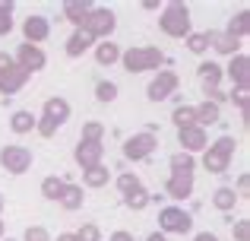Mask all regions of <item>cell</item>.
<instances>
[{
	"mask_svg": "<svg viewBox=\"0 0 250 241\" xmlns=\"http://www.w3.org/2000/svg\"><path fill=\"white\" fill-rule=\"evenodd\" d=\"M190 229H193V219L181 206H165L159 213V232L162 235H187Z\"/></svg>",
	"mask_w": 250,
	"mask_h": 241,
	"instance_id": "obj_1",
	"label": "cell"
},
{
	"mask_svg": "<svg viewBox=\"0 0 250 241\" xmlns=\"http://www.w3.org/2000/svg\"><path fill=\"white\" fill-rule=\"evenodd\" d=\"M162 29L174 38L190 35V10L184 3H168L165 13H162Z\"/></svg>",
	"mask_w": 250,
	"mask_h": 241,
	"instance_id": "obj_2",
	"label": "cell"
},
{
	"mask_svg": "<svg viewBox=\"0 0 250 241\" xmlns=\"http://www.w3.org/2000/svg\"><path fill=\"white\" fill-rule=\"evenodd\" d=\"M114 25H117L114 13L111 10H95V6H92V13L83 19V32L92 35V38H102V42H108V35L114 32Z\"/></svg>",
	"mask_w": 250,
	"mask_h": 241,
	"instance_id": "obj_3",
	"label": "cell"
},
{
	"mask_svg": "<svg viewBox=\"0 0 250 241\" xmlns=\"http://www.w3.org/2000/svg\"><path fill=\"white\" fill-rule=\"evenodd\" d=\"M121 61H124V67H127L130 73H140V70L159 67L165 57H162L159 48H133V51H127V54H121Z\"/></svg>",
	"mask_w": 250,
	"mask_h": 241,
	"instance_id": "obj_4",
	"label": "cell"
},
{
	"mask_svg": "<svg viewBox=\"0 0 250 241\" xmlns=\"http://www.w3.org/2000/svg\"><path fill=\"white\" fill-rule=\"evenodd\" d=\"M234 136H222L215 146H209V153L203 155V165L209 168V172H225L228 168V162H231V155H234Z\"/></svg>",
	"mask_w": 250,
	"mask_h": 241,
	"instance_id": "obj_5",
	"label": "cell"
},
{
	"mask_svg": "<svg viewBox=\"0 0 250 241\" xmlns=\"http://www.w3.org/2000/svg\"><path fill=\"white\" fill-rule=\"evenodd\" d=\"M0 165L10 175H25L32 168V153L25 146H3L0 149Z\"/></svg>",
	"mask_w": 250,
	"mask_h": 241,
	"instance_id": "obj_6",
	"label": "cell"
},
{
	"mask_svg": "<svg viewBox=\"0 0 250 241\" xmlns=\"http://www.w3.org/2000/svg\"><path fill=\"white\" fill-rule=\"evenodd\" d=\"M159 146V140H155V133H136V136H130L127 143H124V155L127 159H133V162H140V159H146V155H152V149Z\"/></svg>",
	"mask_w": 250,
	"mask_h": 241,
	"instance_id": "obj_7",
	"label": "cell"
},
{
	"mask_svg": "<svg viewBox=\"0 0 250 241\" xmlns=\"http://www.w3.org/2000/svg\"><path fill=\"white\" fill-rule=\"evenodd\" d=\"M174 86H177V76H174V73H168V70H162V73L155 76L152 83H149V99H152V102L168 99V95L174 92Z\"/></svg>",
	"mask_w": 250,
	"mask_h": 241,
	"instance_id": "obj_8",
	"label": "cell"
},
{
	"mask_svg": "<svg viewBox=\"0 0 250 241\" xmlns=\"http://www.w3.org/2000/svg\"><path fill=\"white\" fill-rule=\"evenodd\" d=\"M29 80V73H25L19 64H13V67H6V70H0V92H6V95H13L16 89H22V83Z\"/></svg>",
	"mask_w": 250,
	"mask_h": 241,
	"instance_id": "obj_9",
	"label": "cell"
},
{
	"mask_svg": "<svg viewBox=\"0 0 250 241\" xmlns=\"http://www.w3.org/2000/svg\"><path fill=\"white\" fill-rule=\"evenodd\" d=\"M76 162L85 168L92 165H102V143H92V140H80V146H76Z\"/></svg>",
	"mask_w": 250,
	"mask_h": 241,
	"instance_id": "obj_10",
	"label": "cell"
},
{
	"mask_svg": "<svg viewBox=\"0 0 250 241\" xmlns=\"http://www.w3.org/2000/svg\"><path fill=\"white\" fill-rule=\"evenodd\" d=\"M44 61H48V57H44V51L38 48V44H22V48H19V67H22L25 73H32V70H42Z\"/></svg>",
	"mask_w": 250,
	"mask_h": 241,
	"instance_id": "obj_11",
	"label": "cell"
},
{
	"mask_svg": "<svg viewBox=\"0 0 250 241\" xmlns=\"http://www.w3.org/2000/svg\"><path fill=\"white\" fill-rule=\"evenodd\" d=\"M22 32H25V38H29V44H38V42L48 38L51 25H48V19H44V16H29L22 22Z\"/></svg>",
	"mask_w": 250,
	"mask_h": 241,
	"instance_id": "obj_12",
	"label": "cell"
},
{
	"mask_svg": "<svg viewBox=\"0 0 250 241\" xmlns=\"http://www.w3.org/2000/svg\"><path fill=\"white\" fill-rule=\"evenodd\" d=\"M44 118L54 121L57 127H61V124H67V118H70V102L67 99H48V102H44Z\"/></svg>",
	"mask_w": 250,
	"mask_h": 241,
	"instance_id": "obj_13",
	"label": "cell"
},
{
	"mask_svg": "<svg viewBox=\"0 0 250 241\" xmlns=\"http://www.w3.org/2000/svg\"><path fill=\"white\" fill-rule=\"evenodd\" d=\"M206 38H209V44H212L215 51H222V54H238V48H241V42L238 38H231L228 32H206Z\"/></svg>",
	"mask_w": 250,
	"mask_h": 241,
	"instance_id": "obj_14",
	"label": "cell"
},
{
	"mask_svg": "<svg viewBox=\"0 0 250 241\" xmlns=\"http://www.w3.org/2000/svg\"><path fill=\"white\" fill-rule=\"evenodd\" d=\"M168 194H171L174 200L190 197V194H193V175H171V181H168Z\"/></svg>",
	"mask_w": 250,
	"mask_h": 241,
	"instance_id": "obj_15",
	"label": "cell"
},
{
	"mask_svg": "<svg viewBox=\"0 0 250 241\" xmlns=\"http://www.w3.org/2000/svg\"><path fill=\"white\" fill-rule=\"evenodd\" d=\"M181 146H184V153H196V149L206 146V133H203V127H184L181 130Z\"/></svg>",
	"mask_w": 250,
	"mask_h": 241,
	"instance_id": "obj_16",
	"label": "cell"
},
{
	"mask_svg": "<svg viewBox=\"0 0 250 241\" xmlns=\"http://www.w3.org/2000/svg\"><path fill=\"white\" fill-rule=\"evenodd\" d=\"M57 203H61L63 210H80L83 206V184H63Z\"/></svg>",
	"mask_w": 250,
	"mask_h": 241,
	"instance_id": "obj_17",
	"label": "cell"
},
{
	"mask_svg": "<svg viewBox=\"0 0 250 241\" xmlns=\"http://www.w3.org/2000/svg\"><path fill=\"white\" fill-rule=\"evenodd\" d=\"M200 80H203V86H206V92H215V86H219V80H222V67L212 64V61L200 64Z\"/></svg>",
	"mask_w": 250,
	"mask_h": 241,
	"instance_id": "obj_18",
	"label": "cell"
},
{
	"mask_svg": "<svg viewBox=\"0 0 250 241\" xmlns=\"http://www.w3.org/2000/svg\"><path fill=\"white\" fill-rule=\"evenodd\" d=\"M35 124H38V118H35L32 111H25V108H22V111L13 114L10 130H13V133H32V130H35Z\"/></svg>",
	"mask_w": 250,
	"mask_h": 241,
	"instance_id": "obj_19",
	"label": "cell"
},
{
	"mask_svg": "<svg viewBox=\"0 0 250 241\" xmlns=\"http://www.w3.org/2000/svg\"><path fill=\"white\" fill-rule=\"evenodd\" d=\"M92 42H95L92 35H85L83 29H76L73 35H70V42H67V54H70V57H80V54H85Z\"/></svg>",
	"mask_w": 250,
	"mask_h": 241,
	"instance_id": "obj_20",
	"label": "cell"
},
{
	"mask_svg": "<svg viewBox=\"0 0 250 241\" xmlns=\"http://www.w3.org/2000/svg\"><path fill=\"white\" fill-rule=\"evenodd\" d=\"M193 118H196V127L215 124V121H219V105H215V102H203V105L193 108Z\"/></svg>",
	"mask_w": 250,
	"mask_h": 241,
	"instance_id": "obj_21",
	"label": "cell"
},
{
	"mask_svg": "<svg viewBox=\"0 0 250 241\" xmlns=\"http://www.w3.org/2000/svg\"><path fill=\"white\" fill-rule=\"evenodd\" d=\"M83 181H85V187H104L111 181V172L104 165H92V168H85Z\"/></svg>",
	"mask_w": 250,
	"mask_h": 241,
	"instance_id": "obj_22",
	"label": "cell"
},
{
	"mask_svg": "<svg viewBox=\"0 0 250 241\" xmlns=\"http://www.w3.org/2000/svg\"><path fill=\"white\" fill-rule=\"evenodd\" d=\"M228 76L238 83V89H247V57H244V54H238V57L231 61V67H228Z\"/></svg>",
	"mask_w": 250,
	"mask_h": 241,
	"instance_id": "obj_23",
	"label": "cell"
},
{
	"mask_svg": "<svg viewBox=\"0 0 250 241\" xmlns=\"http://www.w3.org/2000/svg\"><path fill=\"white\" fill-rule=\"evenodd\" d=\"M95 61L102 64V67H108V64L121 61V48H117V44H111V42H102L95 48Z\"/></svg>",
	"mask_w": 250,
	"mask_h": 241,
	"instance_id": "obj_24",
	"label": "cell"
},
{
	"mask_svg": "<svg viewBox=\"0 0 250 241\" xmlns=\"http://www.w3.org/2000/svg\"><path fill=\"white\" fill-rule=\"evenodd\" d=\"M193 155L190 153H174L171 155V175H193Z\"/></svg>",
	"mask_w": 250,
	"mask_h": 241,
	"instance_id": "obj_25",
	"label": "cell"
},
{
	"mask_svg": "<svg viewBox=\"0 0 250 241\" xmlns=\"http://www.w3.org/2000/svg\"><path fill=\"white\" fill-rule=\"evenodd\" d=\"M92 13V3H80V0H73V3H67L63 6V16L70 19V22H76V25H83V19Z\"/></svg>",
	"mask_w": 250,
	"mask_h": 241,
	"instance_id": "obj_26",
	"label": "cell"
},
{
	"mask_svg": "<svg viewBox=\"0 0 250 241\" xmlns=\"http://www.w3.org/2000/svg\"><path fill=\"white\" fill-rule=\"evenodd\" d=\"M63 184H67V181L57 178V175L44 178V181H42V197H44V200H57V197H61V191H63Z\"/></svg>",
	"mask_w": 250,
	"mask_h": 241,
	"instance_id": "obj_27",
	"label": "cell"
},
{
	"mask_svg": "<svg viewBox=\"0 0 250 241\" xmlns=\"http://www.w3.org/2000/svg\"><path fill=\"white\" fill-rule=\"evenodd\" d=\"M212 203L219 206V210H231L234 203H238V194H234V187H219L212 197Z\"/></svg>",
	"mask_w": 250,
	"mask_h": 241,
	"instance_id": "obj_28",
	"label": "cell"
},
{
	"mask_svg": "<svg viewBox=\"0 0 250 241\" xmlns=\"http://www.w3.org/2000/svg\"><path fill=\"white\" fill-rule=\"evenodd\" d=\"M171 121H174L181 130H184V127H196V118H193V108H190V105H181V108H174Z\"/></svg>",
	"mask_w": 250,
	"mask_h": 241,
	"instance_id": "obj_29",
	"label": "cell"
},
{
	"mask_svg": "<svg viewBox=\"0 0 250 241\" xmlns=\"http://www.w3.org/2000/svg\"><path fill=\"white\" fill-rule=\"evenodd\" d=\"M149 200H152V197H149V194H146V191L140 187V191L127 194V197H124V203H127L130 210H146V206H149Z\"/></svg>",
	"mask_w": 250,
	"mask_h": 241,
	"instance_id": "obj_30",
	"label": "cell"
},
{
	"mask_svg": "<svg viewBox=\"0 0 250 241\" xmlns=\"http://www.w3.org/2000/svg\"><path fill=\"white\" fill-rule=\"evenodd\" d=\"M187 48L193 51V54H203V51L209 48V38H206V32H190V35H187Z\"/></svg>",
	"mask_w": 250,
	"mask_h": 241,
	"instance_id": "obj_31",
	"label": "cell"
},
{
	"mask_svg": "<svg viewBox=\"0 0 250 241\" xmlns=\"http://www.w3.org/2000/svg\"><path fill=\"white\" fill-rule=\"evenodd\" d=\"M228 35L238 38V42H241V35H247V13H238V16L228 22Z\"/></svg>",
	"mask_w": 250,
	"mask_h": 241,
	"instance_id": "obj_32",
	"label": "cell"
},
{
	"mask_svg": "<svg viewBox=\"0 0 250 241\" xmlns=\"http://www.w3.org/2000/svg\"><path fill=\"white\" fill-rule=\"evenodd\" d=\"M95 99L98 102H114L117 99V86H114V83H108V80H102L95 86Z\"/></svg>",
	"mask_w": 250,
	"mask_h": 241,
	"instance_id": "obj_33",
	"label": "cell"
},
{
	"mask_svg": "<svg viewBox=\"0 0 250 241\" xmlns=\"http://www.w3.org/2000/svg\"><path fill=\"white\" fill-rule=\"evenodd\" d=\"M117 187H121L124 191V197H127V194H133V191H140V178H136V175H121V178H117Z\"/></svg>",
	"mask_w": 250,
	"mask_h": 241,
	"instance_id": "obj_34",
	"label": "cell"
},
{
	"mask_svg": "<svg viewBox=\"0 0 250 241\" xmlns=\"http://www.w3.org/2000/svg\"><path fill=\"white\" fill-rule=\"evenodd\" d=\"M76 241H102V232H98V225L85 222L80 232H76Z\"/></svg>",
	"mask_w": 250,
	"mask_h": 241,
	"instance_id": "obj_35",
	"label": "cell"
},
{
	"mask_svg": "<svg viewBox=\"0 0 250 241\" xmlns=\"http://www.w3.org/2000/svg\"><path fill=\"white\" fill-rule=\"evenodd\" d=\"M25 241H51V235L42 229V225H32V229L25 232Z\"/></svg>",
	"mask_w": 250,
	"mask_h": 241,
	"instance_id": "obj_36",
	"label": "cell"
},
{
	"mask_svg": "<svg viewBox=\"0 0 250 241\" xmlns=\"http://www.w3.org/2000/svg\"><path fill=\"white\" fill-rule=\"evenodd\" d=\"M35 130H38L42 136H51V133L57 130V124H54V121H48V118H42V124H35Z\"/></svg>",
	"mask_w": 250,
	"mask_h": 241,
	"instance_id": "obj_37",
	"label": "cell"
},
{
	"mask_svg": "<svg viewBox=\"0 0 250 241\" xmlns=\"http://www.w3.org/2000/svg\"><path fill=\"white\" fill-rule=\"evenodd\" d=\"M247 235H250V229H247V219H241V222L234 225V238H238V241H247Z\"/></svg>",
	"mask_w": 250,
	"mask_h": 241,
	"instance_id": "obj_38",
	"label": "cell"
},
{
	"mask_svg": "<svg viewBox=\"0 0 250 241\" xmlns=\"http://www.w3.org/2000/svg\"><path fill=\"white\" fill-rule=\"evenodd\" d=\"M108 241H133V235H130V232H114Z\"/></svg>",
	"mask_w": 250,
	"mask_h": 241,
	"instance_id": "obj_39",
	"label": "cell"
},
{
	"mask_svg": "<svg viewBox=\"0 0 250 241\" xmlns=\"http://www.w3.org/2000/svg\"><path fill=\"white\" fill-rule=\"evenodd\" d=\"M193 241H219V235H212V232H200Z\"/></svg>",
	"mask_w": 250,
	"mask_h": 241,
	"instance_id": "obj_40",
	"label": "cell"
},
{
	"mask_svg": "<svg viewBox=\"0 0 250 241\" xmlns=\"http://www.w3.org/2000/svg\"><path fill=\"white\" fill-rule=\"evenodd\" d=\"M146 241H168V238H165V235H162V232H152V235H149Z\"/></svg>",
	"mask_w": 250,
	"mask_h": 241,
	"instance_id": "obj_41",
	"label": "cell"
},
{
	"mask_svg": "<svg viewBox=\"0 0 250 241\" xmlns=\"http://www.w3.org/2000/svg\"><path fill=\"white\" fill-rule=\"evenodd\" d=\"M57 241H76V235H57Z\"/></svg>",
	"mask_w": 250,
	"mask_h": 241,
	"instance_id": "obj_42",
	"label": "cell"
},
{
	"mask_svg": "<svg viewBox=\"0 0 250 241\" xmlns=\"http://www.w3.org/2000/svg\"><path fill=\"white\" fill-rule=\"evenodd\" d=\"M0 235H3V222H0Z\"/></svg>",
	"mask_w": 250,
	"mask_h": 241,
	"instance_id": "obj_43",
	"label": "cell"
},
{
	"mask_svg": "<svg viewBox=\"0 0 250 241\" xmlns=\"http://www.w3.org/2000/svg\"><path fill=\"white\" fill-rule=\"evenodd\" d=\"M0 210H3V197H0Z\"/></svg>",
	"mask_w": 250,
	"mask_h": 241,
	"instance_id": "obj_44",
	"label": "cell"
},
{
	"mask_svg": "<svg viewBox=\"0 0 250 241\" xmlns=\"http://www.w3.org/2000/svg\"><path fill=\"white\" fill-rule=\"evenodd\" d=\"M6 241H13V238H6Z\"/></svg>",
	"mask_w": 250,
	"mask_h": 241,
	"instance_id": "obj_45",
	"label": "cell"
}]
</instances>
